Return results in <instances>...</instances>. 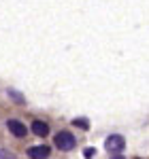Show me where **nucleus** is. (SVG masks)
<instances>
[{
	"instance_id": "nucleus-1",
	"label": "nucleus",
	"mask_w": 149,
	"mask_h": 159,
	"mask_svg": "<svg viewBox=\"0 0 149 159\" xmlns=\"http://www.w3.org/2000/svg\"><path fill=\"white\" fill-rule=\"evenodd\" d=\"M104 148L109 151V153H115V155H119L122 151L126 148V140H124V136H119V134H111L107 140H104Z\"/></svg>"
},
{
	"instance_id": "nucleus-2",
	"label": "nucleus",
	"mask_w": 149,
	"mask_h": 159,
	"mask_svg": "<svg viewBox=\"0 0 149 159\" xmlns=\"http://www.w3.org/2000/svg\"><path fill=\"white\" fill-rule=\"evenodd\" d=\"M55 147L60 148V151H73L74 144H77V140H74V136L70 132H60V134H55Z\"/></svg>"
},
{
	"instance_id": "nucleus-3",
	"label": "nucleus",
	"mask_w": 149,
	"mask_h": 159,
	"mask_svg": "<svg viewBox=\"0 0 149 159\" xmlns=\"http://www.w3.org/2000/svg\"><path fill=\"white\" fill-rule=\"evenodd\" d=\"M7 127H9V132L13 136H17V138H24L26 136V125L22 121H17V119H9L7 121Z\"/></svg>"
},
{
	"instance_id": "nucleus-4",
	"label": "nucleus",
	"mask_w": 149,
	"mask_h": 159,
	"mask_svg": "<svg viewBox=\"0 0 149 159\" xmlns=\"http://www.w3.org/2000/svg\"><path fill=\"white\" fill-rule=\"evenodd\" d=\"M51 153L49 147H45V144H41V147H32L30 151H28V157L30 159H47Z\"/></svg>"
},
{
	"instance_id": "nucleus-5",
	"label": "nucleus",
	"mask_w": 149,
	"mask_h": 159,
	"mask_svg": "<svg viewBox=\"0 0 149 159\" xmlns=\"http://www.w3.org/2000/svg\"><path fill=\"white\" fill-rule=\"evenodd\" d=\"M30 129H32L36 136H47V134H49V125H47L45 121H34Z\"/></svg>"
},
{
	"instance_id": "nucleus-6",
	"label": "nucleus",
	"mask_w": 149,
	"mask_h": 159,
	"mask_svg": "<svg viewBox=\"0 0 149 159\" xmlns=\"http://www.w3.org/2000/svg\"><path fill=\"white\" fill-rule=\"evenodd\" d=\"M73 125H74V127H81V129H87V127H89L87 119H74V121H73Z\"/></svg>"
},
{
	"instance_id": "nucleus-7",
	"label": "nucleus",
	"mask_w": 149,
	"mask_h": 159,
	"mask_svg": "<svg viewBox=\"0 0 149 159\" xmlns=\"http://www.w3.org/2000/svg\"><path fill=\"white\" fill-rule=\"evenodd\" d=\"M9 93H11V96H13V100H15L17 104H24V98H22V93H17L15 89H9Z\"/></svg>"
},
{
	"instance_id": "nucleus-8",
	"label": "nucleus",
	"mask_w": 149,
	"mask_h": 159,
	"mask_svg": "<svg viewBox=\"0 0 149 159\" xmlns=\"http://www.w3.org/2000/svg\"><path fill=\"white\" fill-rule=\"evenodd\" d=\"M0 159H15V155H11V153H4V151L0 148Z\"/></svg>"
},
{
	"instance_id": "nucleus-9",
	"label": "nucleus",
	"mask_w": 149,
	"mask_h": 159,
	"mask_svg": "<svg viewBox=\"0 0 149 159\" xmlns=\"http://www.w3.org/2000/svg\"><path fill=\"white\" fill-rule=\"evenodd\" d=\"M83 155H85V159H92V157H94V148H92V147H87Z\"/></svg>"
},
{
	"instance_id": "nucleus-10",
	"label": "nucleus",
	"mask_w": 149,
	"mask_h": 159,
	"mask_svg": "<svg viewBox=\"0 0 149 159\" xmlns=\"http://www.w3.org/2000/svg\"><path fill=\"white\" fill-rule=\"evenodd\" d=\"M111 159H124V157H122V155H115V157H111Z\"/></svg>"
},
{
	"instance_id": "nucleus-11",
	"label": "nucleus",
	"mask_w": 149,
	"mask_h": 159,
	"mask_svg": "<svg viewBox=\"0 0 149 159\" xmlns=\"http://www.w3.org/2000/svg\"><path fill=\"white\" fill-rule=\"evenodd\" d=\"M137 159H138V157H137Z\"/></svg>"
}]
</instances>
